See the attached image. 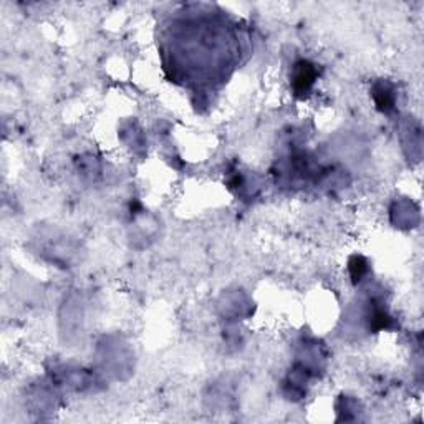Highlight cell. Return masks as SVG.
<instances>
[{
	"label": "cell",
	"mask_w": 424,
	"mask_h": 424,
	"mask_svg": "<svg viewBox=\"0 0 424 424\" xmlns=\"http://www.w3.org/2000/svg\"><path fill=\"white\" fill-rule=\"evenodd\" d=\"M317 78V68L310 62H300L295 65L293 71V90L297 93H306L313 86Z\"/></svg>",
	"instance_id": "1"
}]
</instances>
